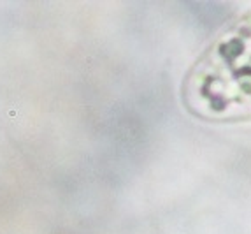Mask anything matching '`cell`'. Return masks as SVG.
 Masks as SVG:
<instances>
[{"label": "cell", "instance_id": "cell-1", "mask_svg": "<svg viewBox=\"0 0 251 234\" xmlns=\"http://www.w3.org/2000/svg\"><path fill=\"white\" fill-rule=\"evenodd\" d=\"M183 106L205 122L251 120V7L204 48L184 74Z\"/></svg>", "mask_w": 251, "mask_h": 234}]
</instances>
